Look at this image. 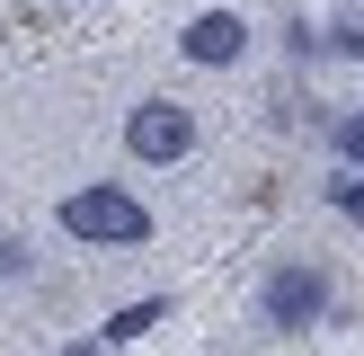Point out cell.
Returning <instances> with one entry per match:
<instances>
[{"instance_id":"cell-1","label":"cell","mask_w":364,"mask_h":356,"mask_svg":"<svg viewBox=\"0 0 364 356\" xmlns=\"http://www.w3.org/2000/svg\"><path fill=\"white\" fill-rule=\"evenodd\" d=\"M63 231L71 241H89V249H142L151 241V205H142L134 187H71L63 196Z\"/></svg>"},{"instance_id":"cell-2","label":"cell","mask_w":364,"mask_h":356,"mask_svg":"<svg viewBox=\"0 0 364 356\" xmlns=\"http://www.w3.org/2000/svg\"><path fill=\"white\" fill-rule=\"evenodd\" d=\"M124 152L134 160H187L196 152V116L178 98H142L134 116H124Z\"/></svg>"},{"instance_id":"cell-3","label":"cell","mask_w":364,"mask_h":356,"mask_svg":"<svg viewBox=\"0 0 364 356\" xmlns=\"http://www.w3.org/2000/svg\"><path fill=\"white\" fill-rule=\"evenodd\" d=\"M267 320H276V330H311V320H329V267H311V258L276 267V276H267Z\"/></svg>"},{"instance_id":"cell-4","label":"cell","mask_w":364,"mask_h":356,"mask_svg":"<svg viewBox=\"0 0 364 356\" xmlns=\"http://www.w3.org/2000/svg\"><path fill=\"white\" fill-rule=\"evenodd\" d=\"M178 45H187V63H213V71H223V63H240V53H249V27H240L231 9H205V18H187Z\"/></svg>"},{"instance_id":"cell-5","label":"cell","mask_w":364,"mask_h":356,"mask_svg":"<svg viewBox=\"0 0 364 356\" xmlns=\"http://www.w3.org/2000/svg\"><path fill=\"white\" fill-rule=\"evenodd\" d=\"M151 320H169V303H160V294H142V303H124V312L107 320V347H134V338L151 330Z\"/></svg>"},{"instance_id":"cell-6","label":"cell","mask_w":364,"mask_h":356,"mask_svg":"<svg viewBox=\"0 0 364 356\" xmlns=\"http://www.w3.org/2000/svg\"><path fill=\"white\" fill-rule=\"evenodd\" d=\"M329 205L347 214V223H364V169H355V178H338V187H329Z\"/></svg>"},{"instance_id":"cell-7","label":"cell","mask_w":364,"mask_h":356,"mask_svg":"<svg viewBox=\"0 0 364 356\" xmlns=\"http://www.w3.org/2000/svg\"><path fill=\"white\" fill-rule=\"evenodd\" d=\"M338 152H347L355 169H364V107H355V116H338Z\"/></svg>"},{"instance_id":"cell-8","label":"cell","mask_w":364,"mask_h":356,"mask_svg":"<svg viewBox=\"0 0 364 356\" xmlns=\"http://www.w3.org/2000/svg\"><path fill=\"white\" fill-rule=\"evenodd\" d=\"M0 276H27V241L18 231H0Z\"/></svg>"},{"instance_id":"cell-9","label":"cell","mask_w":364,"mask_h":356,"mask_svg":"<svg viewBox=\"0 0 364 356\" xmlns=\"http://www.w3.org/2000/svg\"><path fill=\"white\" fill-rule=\"evenodd\" d=\"M63 356H107V338H71V347Z\"/></svg>"}]
</instances>
